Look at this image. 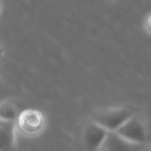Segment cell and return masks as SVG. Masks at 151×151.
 <instances>
[{
    "mask_svg": "<svg viewBox=\"0 0 151 151\" xmlns=\"http://www.w3.org/2000/svg\"><path fill=\"white\" fill-rule=\"evenodd\" d=\"M148 27H149V31H151V16L149 17V19H148Z\"/></svg>",
    "mask_w": 151,
    "mask_h": 151,
    "instance_id": "8",
    "label": "cell"
},
{
    "mask_svg": "<svg viewBox=\"0 0 151 151\" xmlns=\"http://www.w3.org/2000/svg\"><path fill=\"white\" fill-rule=\"evenodd\" d=\"M143 146L125 140L116 132H110L99 151H141Z\"/></svg>",
    "mask_w": 151,
    "mask_h": 151,
    "instance_id": "4",
    "label": "cell"
},
{
    "mask_svg": "<svg viewBox=\"0 0 151 151\" xmlns=\"http://www.w3.org/2000/svg\"><path fill=\"white\" fill-rule=\"evenodd\" d=\"M16 121L0 120V151H15Z\"/></svg>",
    "mask_w": 151,
    "mask_h": 151,
    "instance_id": "5",
    "label": "cell"
},
{
    "mask_svg": "<svg viewBox=\"0 0 151 151\" xmlns=\"http://www.w3.org/2000/svg\"><path fill=\"white\" fill-rule=\"evenodd\" d=\"M136 114H138V112L129 107L110 108L95 113L92 120L108 132H116Z\"/></svg>",
    "mask_w": 151,
    "mask_h": 151,
    "instance_id": "1",
    "label": "cell"
},
{
    "mask_svg": "<svg viewBox=\"0 0 151 151\" xmlns=\"http://www.w3.org/2000/svg\"><path fill=\"white\" fill-rule=\"evenodd\" d=\"M42 115L37 111H26L20 117V126L27 134H36L42 127Z\"/></svg>",
    "mask_w": 151,
    "mask_h": 151,
    "instance_id": "6",
    "label": "cell"
},
{
    "mask_svg": "<svg viewBox=\"0 0 151 151\" xmlns=\"http://www.w3.org/2000/svg\"><path fill=\"white\" fill-rule=\"evenodd\" d=\"M0 115H1V120L16 121L17 112L13 105H11L9 103H3L0 109Z\"/></svg>",
    "mask_w": 151,
    "mask_h": 151,
    "instance_id": "7",
    "label": "cell"
},
{
    "mask_svg": "<svg viewBox=\"0 0 151 151\" xmlns=\"http://www.w3.org/2000/svg\"><path fill=\"white\" fill-rule=\"evenodd\" d=\"M110 132L93 120L87 123L83 129V145L87 151H99Z\"/></svg>",
    "mask_w": 151,
    "mask_h": 151,
    "instance_id": "3",
    "label": "cell"
},
{
    "mask_svg": "<svg viewBox=\"0 0 151 151\" xmlns=\"http://www.w3.org/2000/svg\"><path fill=\"white\" fill-rule=\"evenodd\" d=\"M116 132L125 140L139 145H144L149 136L146 122L139 114L129 118L121 127L116 130Z\"/></svg>",
    "mask_w": 151,
    "mask_h": 151,
    "instance_id": "2",
    "label": "cell"
}]
</instances>
